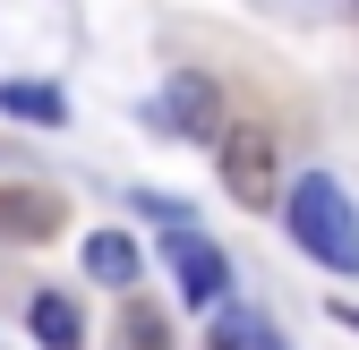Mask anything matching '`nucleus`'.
<instances>
[{"label": "nucleus", "instance_id": "f257e3e1", "mask_svg": "<svg viewBox=\"0 0 359 350\" xmlns=\"http://www.w3.org/2000/svg\"><path fill=\"white\" fill-rule=\"evenodd\" d=\"M283 231L317 256L325 274H359V214H351L342 180H325V171L291 180V197H283Z\"/></svg>", "mask_w": 359, "mask_h": 350}, {"label": "nucleus", "instance_id": "f03ea898", "mask_svg": "<svg viewBox=\"0 0 359 350\" xmlns=\"http://www.w3.org/2000/svg\"><path fill=\"white\" fill-rule=\"evenodd\" d=\"M214 171H222V197L231 205H248V214L283 205V146H274V128H257V120L222 128L214 137Z\"/></svg>", "mask_w": 359, "mask_h": 350}, {"label": "nucleus", "instance_id": "7ed1b4c3", "mask_svg": "<svg viewBox=\"0 0 359 350\" xmlns=\"http://www.w3.org/2000/svg\"><path fill=\"white\" fill-rule=\"evenodd\" d=\"M163 265H171V282H180L189 308H222V299H231V256H222L205 231H189V223L163 231Z\"/></svg>", "mask_w": 359, "mask_h": 350}, {"label": "nucleus", "instance_id": "20e7f679", "mask_svg": "<svg viewBox=\"0 0 359 350\" xmlns=\"http://www.w3.org/2000/svg\"><path fill=\"white\" fill-rule=\"evenodd\" d=\"M146 120H154V128H180V137H197V146H214V128H222V94H214V77L180 69V77H163V94L146 103Z\"/></svg>", "mask_w": 359, "mask_h": 350}, {"label": "nucleus", "instance_id": "39448f33", "mask_svg": "<svg viewBox=\"0 0 359 350\" xmlns=\"http://www.w3.org/2000/svg\"><path fill=\"white\" fill-rule=\"evenodd\" d=\"M60 231V197L43 188H0V239H52Z\"/></svg>", "mask_w": 359, "mask_h": 350}, {"label": "nucleus", "instance_id": "423d86ee", "mask_svg": "<svg viewBox=\"0 0 359 350\" xmlns=\"http://www.w3.org/2000/svg\"><path fill=\"white\" fill-rule=\"evenodd\" d=\"M26 325H34L43 350H86V316H77V299H69V290H34Z\"/></svg>", "mask_w": 359, "mask_h": 350}, {"label": "nucleus", "instance_id": "0eeeda50", "mask_svg": "<svg viewBox=\"0 0 359 350\" xmlns=\"http://www.w3.org/2000/svg\"><path fill=\"white\" fill-rule=\"evenodd\" d=\"M86 274L111 282V290H128V282L146 274V256H137V239H128V231H86Z\"/></svg>", "mask_w": 359, "mask_h": 350}, {"label": "nucleus", "instance_id": "6e6552de", "mask_svg": "<svg viewBox=\"0 0 359 350\" xmlns=\"http://www.w3.org/2000/svg\"><path fill=\"white\" fill-rule=\"evenodd\" d=\"M0 120L60 128V120H69V103H60V85H43V77H0Z\"/></svg>", "mask_w": 359, "mask_h": 350}, {"label": "nucleus", "instance_id": "1a4fd4ad", "mask_svg": "<svg viewBox=\"0 0 359 350\" xmlns=\"http://www.w3.org/2000/svg\"><path fill=\"white\" fill-rule=\"evenodd\" d=\"M214 350H291V342L248 308H214Z\"/></svg>", "mask_w": 359, "mask_h": 350}, {"label": "nucleus", "instance_id": "9d476101", "mask_svg": "<svg viewBox=\"0 0 359 350\" xmlns=\"http://www.w3.org/2000/svg\"><path fill=\"white\" fill-rule=\"evenodd\" d=\"M120 350H171V325H163L154 308L128 299V308H120Z\"/></svg>", "mask_w": 359, "mask_h": 350}, {"label": "nucleus", "instance_id": "9b49d317", "mask_svg": "<svg viewBox=\"0 0 359 350\" xmlns=\"http://www.w3.org/2000/svg\"><path fill=\"white\" fill-rule=\"evenodd\" d=\"M334 325H351V333H359V308H351V299H334Z\"/></svg>", "mask_w": 359, "mask_h": 350}]
</instances>
